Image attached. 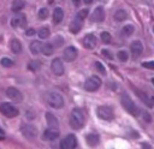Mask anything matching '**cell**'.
I'll list each match as a JSON object with an SVG mask.
<instances>
[{
	"instance_id": "cell-1",
	"label": "cell",
	"mask_w": 154,
	"mask_h": 149,
	"mask_svg": "<svg viewBox=\"0 0 154 149\" xmlns=\"http://www.w3.org/2000/svg\"><path fill=\"white\" fill-rule=\"evenodd\" d=\"M85 117L81 108H73L70 114V126L73 130H79L84 126Z\"/></svg>"
},
{
	"instance_id": "cell-2",
	"label": "cell",
	"mask_w": 154,
	"mask_h": 149,
	"mask_svg": "<svg viewBox=\"0 0 154 149\" xmlns=\"http://www.w3.org/2000/svg\"><path fill=\"white\" fill-rule=\"evenodd\" d=\"M120 103L122 106L124 107V109L126 112H129L131 115L134 117H137L140 114V108L136 106V103L131 100V97L128 95V94H123L122 97H120Z\"/></svg>"
},
{
	"instance_id": "cell-3",
	"label": "cell",
	"mask_w": 154,
	"mask_h": 149,
	"mask_svg": "<svg viewBox=\"0 0 154 149\" xmlns=\"http://www.w3.org/2000/svg\"><path fill=\"white\" fill-rule=\"evenodd\" d=\"M47 103L49 107H52L54 109H59L64 106V99L60 94L52 91V93L47 94Z\"/></svg>"
},
{
	"instance_id": "cell-4",
	"label": "cell",
	"mask_w": 154,
	"mask_h": 149,
	"mask_svg": "<svg viewBox=\"0 0 154 149\" xmlns=\"http://www.w3.org/2000/svg\"><path fill=\"white\" fill-rule=\"evenodd\" d=\"M0 112L7 118H14L19 114L18 108L14 107L12 103H8V102H1L0 103Z\"/></svg>"
},
{
	"instance_id": "cell-5",
	"label": "cell",
	"mask_w": 154,
	"mask_h": 149,
	"mask_svg": "<svg viewBox=\"0 0 154 149\" xmlns=\"http://www.w3.org/2000/svg\"><path fill=\"white\" fill-rule=\"evenodd\" d=\"M96 115L102 120H112L114 118L113 109L109 106H99L96 108Z\"/></svg>"
},
{
	"instance_id": "cell-6",
	"label": "cell",
	"mask_w": 154,
	"mask_h": 149,
	"mask_svg": "<svg viewBox=\"0 0 154 149\" xmlns=\"http://www.w3.org/2000/svg\"><path fill=\"white\" fill-rule=\"evenodd\" d=\"M101 79L97 76H91L84 82V89L87 91H96L101 87Z\"/></svg>"
},
{
	"instance_id": "cell-7",
	"label": "cell",
	"mask_w": 154,
	"mask_h": 149,
	"mask_svg": "<svg viewBox=\"0 0 154 149\" xmlns=\"http://www.w3.org/2000/svg\"><path fill=\"white\" fill-rule=\"evenodd\" d=\"M20 131L23 133V136L28 139H34L37 136V129L32 125V124H24L20 127Z\"/></svg>"
},
{
	"instance_id": "cell-8",
	"label": "cell",
	"mask_w": 154,
	"mask_h": 149,
	"mask_svg": "<svg viewBox=\"0 0 154 149\" xmlns=\"http://www.w3.org/2000/svg\"><path fill=\"white\" fill-rule=\"evenodd\" d=\"M77 54H78L77 49H76L73 46H69V47H66V48L64 49V52H63V58H64L65 61L71 62V61H75V60H76Z\"/></svg>"
},
{
	"instance_id": "cell-9",
	"label": "cell",
	"mask_w": 154,
	"mask_h": 149,
	"mask_svg": "<svg viewBox=\"0 0 154 149\" xmlns=\"http://www.w3.org/2000/svg\"><path fill=\"white\" fill-rule=\"evenodd\" d=\"M6 95H7V97H8L10 100H12L13 102H22V100H23V94H22L17 88H14V87L7 88Z\"/></svg>"
},
{
	"instance_id": "cell-10",
	"label": "cell",
	"mask_w": 154,
	"mask_h": 149,
	"mask_svg": "<svg viewBox=\"0 0 154 149\" xmlns=\"http://www.w3.org/2000/svg\"><path fill=\"white\" fill-rule=\"evenodd\" d=\"M83 47L87 49H94L97 46V40L93 34H87L82 40Z\"/></svg>"
},
{
	"instance_id": "cell-11",
	"label": "cell",
	"mask_w": 154,
	"mask_h": 149,
	"mask_svg": "<svg viewBox=\"0 0 154 149\" xmlns=\"http://www.w3.org/2000/svg\"><path fill=\"white\" fill-rule=\"evenodd\" d=\"M51 67H52V71L55 76H63L64 74V65H63V61L59 59V58H55L52 60V64H51Z\"/></svg>"
},
{
	"instance_id": "cell-12",
	"label": "cell",
	"mask_w": 154,
	"mask_h": 149,
	"mask_svg": "<svg viewBox=\"0 0 154 149\" xmlns=\"http://www.w3.org/2000/svg\"><path fill=\"white\" fill-rule=\"evenodd\" d=\"M59 135H60V132H59L58 129H51V127H48V129L45 130V132L42 135V138L45 141H54V139H57L59 137Z\"/></svg>"
},
{
	"instance_id": "cell-13",
	"label": "cell",
	"mask_w": 154,
	"mask_h": 149,
	"mask_svg": "<svg viewBox=\"0 0 154 149\" xmlns=\"http://www.w3.org/2000/svg\"><path fill=\"white\" fill-rule=\"evenodd\" d=\"M26 25V18L24 14H18L11 19L12 28H24Z\"/></svg>"
},
{
	"instance_id": "cell-14",
	"label": "cell",
	"mask_w": 154,
	"mask_h": 149,
	"mask_svg": "<svg viewBox=\"0 0 154 149\" xmlns=\"http://www.w3.org/2000/svg\"><path fill=\"white\" fill-rule=\"evenodd\" d=\"M130 50H131V53H132V55H134L135 58L140 56V55L142 54V52H143V44H142V42L138 41V40L131 42V44H130Z\"/></svg>"
},
{
	"instance_id": "cell-15",
	"label": "cell",
	"mask_w": 154,
	"mask_h": 149,
	"mask_svg": "<svg viewBox=\"0 0 154 149\" xmlns=\"http://www.w3.org/2000/svg\"><path fill=\"white\" fill-rule=\"evenodd\" d=\"M83 19L82 18H79V17H75L73 18V20L70 23V31L72 32V34H77V32H79V30L82 29V26H83Z\"/></svg>"
},
{
	"instance_id": "cell-16",
	"label": "cell",
	"mask_w": 154,
	"mask_h": 149,
	"mask_svg": "<svg viewBox=\"0 0 154 149\" xmlns=\"http://www.w3.org/2000/svg\"><path fill=\"white\" fill-rule=\"evenodd\" d=\"M103 19H105V10H103L102 6H97L94 10L93 14H91V20L93 22H96V23H100Z\"/></svg>"
},
{
	"instance_id": "cell-17",
	"label": "cell",
	"mask_w": 154,
	"mask_h": 149,
	"mask_svg": "<svg viewBox=\"0 0 154 149\" xmlns=\"http://www.w3.org/2000/svg\"><path fill=\"white\" fill-rule=\"evenodd\" d=\"M46 120H47V124L51 129H58V125H59V121L58 119L55 118V115H53L52 113L47 112L46 113Z\"/></svg>"
},
{
	"instance_id": "cell-18",
	"label": "cell",
	"mask_w": 154,
	"mask_h": 149,
	"mask_svg": "<svg viewBox=\"0 0 154 149\" xmlns=\"http://www.w3.org/2000/svg\"><path fill=\"white\" fill-rule=\"evenodd\" d=\"M85 141L90 147H96L100 142V136L97 133H89V135H87Z\"/></svg>"
},
{
	"instance_id": "cell-19",
	"label": "cell",
	"mask_w": 154,
	"mask_h": 149,
	"mask_svg": "<svg viewBox=\"0 0 154 149\" xmlns=\"http://www.w3.org/2000/svg\"><path fill=\"white\" fill-rule=\"evenodd\" d=\"M64 18V11L60 7H55L53 11V23L59 24Z\"/></svg>"
},
{
	"instance_id": "cell-20",
	"label": "cell",
	"mask_w": 154,
	"mask_h": 149,
	"mask_svg": "<svg viewBox=\"0 0 154 149\" xmlns=\"http://www.w3.org/2000/svg\"><path fill=\"white\" fill-rule=\"evenodd\" d=\"M65 142H66L69 149H76V147H77V138H76V136L73 133L67 135L65 137Z\"/></svg>"
},
{
	"instance_id": "cell-21",
	"label": "cell",
	"mask_w": 154,
	"mask_h": 149,
	"mask_svg": "<svg viewBox=\"0 0 154 149\" xmlns=\"http://www.w3.org/2000/svg\"><path fill=\"white\" fill-rule=\"evenodd\" d=\"M10 47H11V50H12L14 54H19V53L22 52V43H20L19 40H17V38H12V40H11Z\"/></svg>"
},
{
	"instance_id": "cell-22",
	"label": "cell",
	"mask_w": 154,
	"mask_h": 149,
	"mask_svg": "<svg viewBox=\"0 0 154 149\" xmlns=\"http://www.w3.org/2000/svg\"><path fill=\"white\" fill-rule=\"evenodd\" d=\"M42 47H43V43L41 41H32L30 43V50L32 54L42 53Z\"/></svg>"
},
{
	"instance_id": "cell-23",
	"label": "cell",
	"mask_w": 154,
	"mask_h": 149,
	"mask_svg": "<svg viewBox=\"0 0 154 149\" xmlns=\"http://www.w3.org/2000/svg\"><path fill=\"white\" fill-rule=\"evenodd\" d=\"M135 91L137 93V96L141 99V101L146 103V106H148V107H153V103H152L153 101H152V100H150L143 91H141V90H138V89H135Z\"/></svg>"
},
{
	"instance_id": "cell-24",
	"label": "cell",
	"mask_w": 154,
	"mask_h": 149,
	"mask_svg": "<svg viewBox=\"0 0 154 149\" xmlns=\"http://www.w3.org/2000/svg\"><path fill=\"white\" fill-rule=\"evenodd\" d=\"M134 31H135V28H134V25H131V24H128V25H124L123 28H122V35L123 36H131L132 34H134Z\"/></svg>"
},
{
	"instance_id": "cell-25",
	"label": "cell",
	"mask_w": 154,
	"mask_h": 149,
	"mask_svg": "<svg viewBox=\"0 0 154 149\" xmlns=\"http://www.w3.org/2000/svg\"><path fill=\"white\" fill-rule=\"evenodd\" d=\"M126 12H125V10H118V11H116V13H114V19L117 20V22H123V20H125L126 19Z\"/></svg>"
},
{
	"instance_id": "cell-26",
	"label": "cell",
	"mask_w": 154,
	"mask_h": 149,
	"mask_svg": "<svg viewBox=\"0 0 154 149\" xmlns=\"http://www.w3.org/2000/svg\"><path fill=\"white\" fill-rule=\"evenodd\" d=\"M53 52H54V46L52 44V43H45L43 44V47H42V53L45 54V55H52L53 54Z\"/></svg>"
},
{
	"instance_id": "cell-27",
	"label": "cell",
	"mask_w": 154,
	"mask_h": 149,
	"mask_svg": "<svg viewBox=\"0 0 154 149\" xmlns=\"http://www.w3.org/2000/svg\"><path fill=\"white\" fill-rule=\"evenodd\" d=\"M49 34H51V31H49V29H48L47 26H42V28L38 29V31H37V35H38L40 38H47V37L49 36Z\"/></svg>"
},
{
	"instance_id": "cell-28",
	"label": "cell",
	"mask_w": 154,
	"mask_h": 149,
	"mask_svg": "<svg viewBox=\"0 0 154 149\" xmlns=\"http://www.w3.org/2000/svg\"><path fill=\"white\" fill-rule=\"evenodd\" d=\"M24 6H25V2H24V1H19V0L13 1V2H12V11L18 12V11H20Z\"/></svg>"
},
{
	"instance_id": "cell-29",
	"label": "cell",
	"mask_w": 154,
	"mask_h": 149,
	"mask_svg": "<svg viewBox=\"0 0 154 149\" xmlns=\"http://www.w3.org/2000/svg\"><path fill=\"white\" fill-rule=\"evenodd\" d=\"M48 14H49V12H48V8H47V7H42V8H40L38 12H37V17H38V19H41V20H45V19L48 17Z\"/></svg>"
},
{
	"instance_id": "cell-30",
	"label": "cell",
	"mask_w": 154,
	"mask_h": 149,
	"mask_svg": "<svg viewBox=\"0 0 154 149\" xmlns=\"http://www.w3.org/2000/svg\"><path fill=\"white\" fill-rule=\"evenodd\" d=\"M40 67H41V62L38 60H32L28 64V68L31 70V71H37Z\"/></svg>"
},
{
	"instance_id": "cell-31",
	"label": "cell",
	"mask_w": 154,
	"mask_h": 149,
	"mask_svg": "<svg viewBox=\"0 0 154 149\" xmlns=\"http://www.w3.org/2000/svg\"><path fill=\"white\" fill-rule=\"evenodd\" d=\"M100 37H101V41H102L103 43H109V42H111V40H112L111 34H109V32H107V31H102V32H101V35H100Z\"/></svg>"
},
{
	"instance_id": "cell-32",
	"label": "cell",
	"mask_w": 154,
	"mask_h": 149,
	"mask_svg": "<svg viewBox=\"0 0 154 149\" xmlns=\"http://www.w3.org/2000/svg\"><path fill=\"white\" fill-rule=\"evenodd\" d=\"M117 58H118L122 62H125V61L129 59V55H128L126 50H119V52L117 53Z\"/></svg>"
},
{
	"instance_id": "cell-33",
	"label": "cell",
	"mask_w": 154,
	"mask_h": 149,
	"mask_svg": "<svg viewBox=\"0 0 154 149\" xmlns=\"http://www.w3.org/2000/svg\"><path fill=\"white\" fill-rule=\"evenodd\" d=\"M94 65H95V70H96L97 72H100L101 74H105V73H106V68H105V66H103L100 61H96Z\"/></svg>"
},
{
	"instance_id": "cell-34",
	"label": "cell",
	"mask_w": 154,
	"mask_h": 149,
	"mask_svg": "<svg viewBox=\"0 0 154 149\" xmlns=\"http://www.w3.org/2000/svg\"><path fill=\"white\" fill-rule=\"evenodd\" d=\"M0 64H1L2 66H5V67H10V66L13 65V61H12L11 59H8V58H2V59L0 60Z\"/></svg>"
},
{
	"instance_id": "cell-35",
	"label": "cell",
	"mask_w": 154,
	"mask_h": 149,
	"mask_svg": "<svg viewBox=\"0 0 154 149\" xmlns=\"http://www.w3.org/2000/svg\"><path fill=\"white\" fill-rule=\"evenodd\" d=\"M101 53H102V55H103L105 58H107V59H109V60H113V58H114V56H113V54H112L108 49H102V50H101Z\"/></svg>"
},
{
	"instance_id": "cell-36",
	"label": "cell",
	"mask_w": 154,
	"mask_h": 149,
	"mask_svg": "<svg viewBox=\"0 0 154 149\" xmlns=\"http://www.w3.org/2000/svg\"><path fill=\"white\" fill-rule=\"evenodd\" d=\"M142 66L146 67V68L154 70V61H143V62H142Z\"/></svg>"
},
{
	"instance_id": "cell-37",
	"label": "cell",
	"mask_w": 154,
	"mask_h": 149,
	"mask_svg": "<svg viewBox=\"0 0 154 149\" xmlns=\"http://www.w3.org/2000/svg\"><path fill=\"white\" fill-rule=\"evenodd\" d=\"M76 16H77V17H79V18H82V19L84 20V19H85V17L88 16V10H87V8H85V10H82V11H79Z\"/></svg>"
},
{
	"instance_id": "cell-38",
	"label": "cell",
	"mask_w": 154,
	"mask_h": 149,
	"mask_svg": "<svg viewBox=\"0 0 154 149\" xmlns=\"http://www.w3.org/2000/svg\"><path fill=\"white\" fill-rule=\"evenodd\" d=\"M35 32H36V31H35L34 29H28V30L25 31V35H26V36H34Z\"/></svg>"
},
{
	"instance_id": "cell-39",
	"label": "cell",
	"mask_w": 154,
	"mask_h": 149,
	"mask_svg": "<svg viewBox=\"0 0 154 149\" xmlns=\"http://www.w3.org/2000/svg\"><path fill=\"white\" fill-rule=\"evenodd\" d=\"M60 149H69V148H67V144H66V142H65V139H63V141L60 142Z\"/></svg>"
},
{
	"instance_id": "cell-40",
	"label": "cell",
	"mask_w": 154,
	"mask_h": 149,
	"mask_svg": "<svg viewBox=\"0 0 154 149\" xmlns=\"http://www.w3.org/2000/svg\"><path fill=\"white\" fill-rule=\"evenodd\" d=\"M142 149H153V148H152V145L148 144V143H142Z\"/></svg>"
},
{
	"instance_id": "cell-41",
	"label": "cell",
	"mask_w": 154,
	"mask_h": 149,
	"mask_svg": "<svg viewBox=\"0 0 154 149\" xmlns=\"http://www.w3.org/2000/svg\"><path fill=\"white\" fill-rule=\"evenodd\" d=\"M0 135H4V130L0 127Z\"/></svg>"
},
{
	"instance_id": "cell-42",
	"label": "cell",
	"mask_w": 154,
	"mask_h": 149,
	"mask_svg": "<svg viewBox=\"0 0 154 149\" xmlns=\"http://www.w3.org/2000/svg\"><path fill=\"white\" fill-rule=\"evenodd\" d=\"M152 83H153V84H154V78H152Z\"/></svg>"
},
{
	"instance_id": "cell-43",
	"label": "cell",
	"mask_w": 154,
	"mask_h": 149,
	"mask_svg": "<svg viewBox=\"0 0 154 149\" xmlns=\"http://www.w3.org/2000/svg\"><path fill=\"white\" fill-rule=\"evenodd\" d=\"M152 101H153V102H154V97H153V99H152Z\"/></svg>"
},
{
	"instance_id": "cell-44",
	"label": "cell",
	"mask_w": 154,
	"mask_h": 149,
	"mask_svg": "<svg viewBox=\"0 0 154 149\" xmlns=\"http://www.w3.org/2000/svg\"><path fill=\"white\" fill-rule=\"evenodd\" d=\"M2 138H4V137H0V139H2Z\"/></svg>"
},
{
	"instance_id": "cell-45",
	"label": "cell",
	"mask_w": 154,
	"mask_h": 149,
	"mask_svg": "<svg viewBox=\"0 0 154 149\" xmlns=\"http://www.w3.org/2000/svg\"><path fill=\"white\" fill-rule=\"evenodd\" d=\"M153 31H154V26H153Z\"/></svg>"
}]
</instances>
